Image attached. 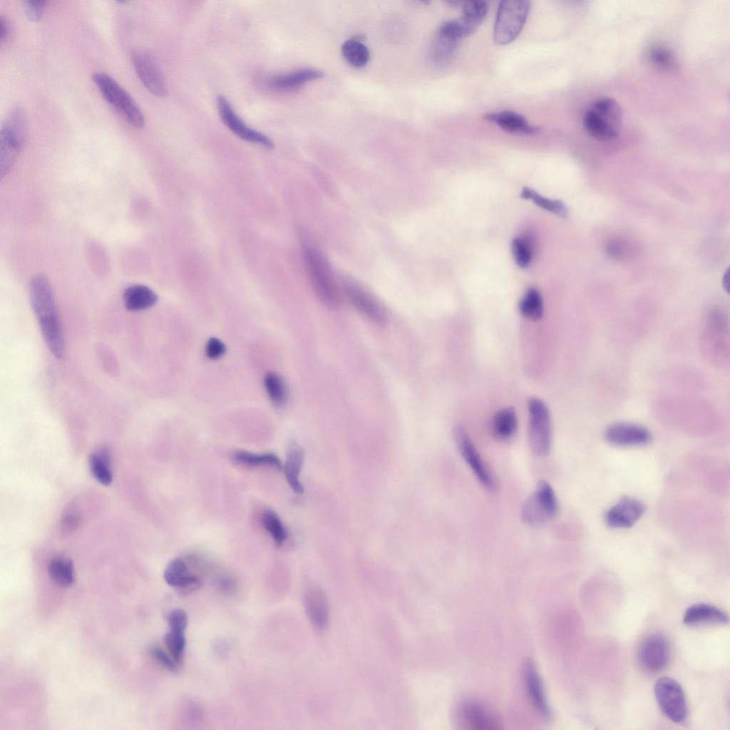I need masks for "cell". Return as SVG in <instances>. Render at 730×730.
<instances>
[{"label":"cell","mask_w":730,"mask_h":730,"mask_svg":"<svg viewBox=\"0 0 730 730\" xmlns=\"http://www.w3.org/2000/svg\"><path fill=\"white\" fill-rule=\"evenodd\" d=\"M131 59L136 73L147 90L153 95L163 98L167 86L161 69L151 52L145 48H135Z\"/></svg>","instance_id":"cell-10"},{"label":"cell","mask_w":730,"mask_h":730,"mask_svg":"<svg viewBox=\"0 0 730 730\" xmlns=\"http://www.w3.org/2000/svg\"><path fill=\"white\" fill-rule=\"evenodd\" d=\"M89 467L93 476L101 484L107 485L112 482L110 455L106 448H101L91 453Z\"/></svg>","instance_id":"cell-29"},{"label":"cell","mask_w":730,"mask_h":730,"mask_svg":"<svg viewBox=\"0 0 730 730\" xmlns=\"http://www.w3.org/2000/svg\"><path fill=\"white\" fill-rule=\"evenodd\" d=\"M605 438L614 446H637L647 444L651 440V434L640 425L619 422L610 425L606 429Z\"/></svg>","instance_id":"cell-16"},{"label":"cell","mask_w":730,"mask_h":730,"mask_svg":"<svg viewBox=\"0 0 730 730\" xmlns=\"http://www.w3.org/2000/svg\"><path fill=\"white\" fill-rule=\"evenodd\" d=\"M344 59L352 66H365L370 58L368 48L359 39L352 38L343 43L341 48Z\"/></svg>","instance_id":"cell-31"},{"label":"cell","mask_w":730,"mask_h":730,"mask_svg":"<svg viewBox=\"0 0 730 730\" xmlns=\"http://www.w3.org/2000/svg\"><path fill=\"white\" fill-rule=\"evenodd\" d=\"M512 252L516 264L521 268L528 267L533 259V248L529 240L517 237L512 242Z\"/></svg>","instance_id":"cell-38"},{"label":"cell","mask_w":730,"mask_h":730,"mask_svg":"<svg viewBox=\"0 0 730 730\" xmlns=\"http://www.w3.org/2000/svg\"><path fill=\"white\" fill-rule=\"evenodd\" d=\"M453 438L462 457L479 483L486 490L494 492L497 487L496 482L463 427L457 426L454 428Z\"/></svg>","instance_id":"cell-11"},{"label":"cell","mask_w":730,"mask_h":730,"mask_svg":"<svg viewBox=\"0 0 730 730\" xmlns=\"http://www.w3.org/2000/svg\"><path fill=\"white\" fill-rule=\"evenodd\" d=\"M462 6L463 14L457 21L468 36L473 34L483 21L488 5L483 1H470L463 2Z\"/></svg>","instance_id":"cell-28"},{"label":"cell","mask_w":730,"mask_h":730,"mask_svg":"<svg viewBox=\"0 0 730 730\" xmlns=\"http://www.w3.org/2000/svg\"><path fill=\"white\" fill-rule=\"evenodd\" d=\"M490 427L495 438L500 441L511 438L518 427V419L514 408L508 407L499 411L493 418Z\"/></svg>","instance_id":"cell-27"},{"label":"cell","mask_w":730,"mask_h":730,"mask_svg":"<svg viewBox=\"0 0 730 730\" xmlns=\"http://www.w3.org/2000/svg\"><path fill=\"white\" fill-rule=\"evenodd\" d=\"M150 654L153 659L167 670L176 672L178 669L179 664L163 648L154 647L151 649Z\"/></svg>","instance_id":"cell-40"},{"label":"cell","mask_w":730,"mask_h":730,"mask_svg":"<svg viewBox=\"0 0 730 730\" xmlns=\"http://www.w3.org/2000/svg\"><path fill=\"white\" fill-rule=\"evenodd\" d=\"M520 314L530 320L540 319L543 314V303L540 293L535 288L528 289L519 303Z\"/></svg>","instance_id":"cell-32"},{"label":"cell","mask_w":730,"mask_h":730,"mask_svg":"<svg viewBox=\"0 0 730 730\" xmlns=\"http://www.w3.org/2000/svg\"><path fill=\"white\" fill-rule=\"evenodd\" d=\"M31 303L37 318L43 340L56 358L64 353V340L55 296L49 279L37 275L30 284Z\"/></svg>","instance_id":"cell-1"},{"label":"cell","mask_w":730,"mask_h":730,"mask_svg":"<svg viewBox=\"0 0 730 730\" xmlns=\"http://www.w3.org/2000/svg\"><path fill=\"white\" fill-rule=\"evenodd\" d=\"M669 655L668 641L663 635L659 634L646 637L640 644L637 653L640 665L647 671L652 672L664 668L668 663Z\"/></svg>","instance_id":"cell-14"},{"label":"cell","mask_w":730,"mask_h":730,"mask_svg":"<svg viewBox=\"0 0 730 730\" xmlns=\"http://www.w3.org/2000/svg\"><path fill=\"white\" fill-rule=\"evenodd\" d=\"M187 624V616L182 609L173 610L168 616V625L170 628H178L185 629Z\"/></svg>","instance_id":"cell-43"},{"label":"cell","mask_w":730,"mask_h":730,"mask_svg":"<svg viewBox=\"0 0 730 730\" xmlns=\"http://www.w3.org/2000/svg\"><path fill=\"white\" fill-rule=\"evenodd\" d=\"M77 525L78 518L73 515H68L62 520V528L67 532L73 530L77 527Z\"/></svg>","instance_id":"cell-46"},{"label":"cell","mask_w":730,"mask_h":730,"mask_svg":"<svg viewBox=\"0 0 730 730\" xmlns=\"http://www.w3.org/2000/svg\"><path fill=\"white\" fill-rule=\"evenodd\" d=\"M164 579L168 585L185 594L195 590L200 584V579L191 574L180 558L171 561L164 571Z\"/></svg>","instance_id":"cell-19"},{"label":"cell","mask_w":730,"mask_h":730,"mask_svg":"<svg viewBox=\"0 0 730 730\" xmlns=\"http://www.w3.org/2000/svg\"><path fill=\"white\" fill-rule=\"evenodd\" d=\"M465 721L474 729L493 730L500 729L496 719L481 706L474 702L465 704L461 709Z\"/></svg>","instance_id":"cell-26"},{"label":"cell","mask_w":730,"mask_h":730,"mask_svg":"<svg viewBox=\"0 0 730 730\" xmlns=\"http://www.w3.org/2000/svg\"><path fill=\"white\" fill-rule=\"evenodd\" d=\"M93 81L104 99L135 128L143 127L144 115L132 96L109 75L97 72Z\"/></svg>","instance_id":"cell-5"},{"label":"cell","mask_w":730,"mask_h":730,"mask_svg":"<svg viewBox=\"0 0 730 730\" xmlns=\"http://www.w3.org/2000/svg\"><path fill=\"white\" fill-rule=\"evenodd\" d=\"M304 460L303 449L297 444H291L288 449L284 471L288 483L297 494L304 493V487L299 478Z\"/></svg>","instance_id":"cell-25"},{"label":"cell","mask_w":730,"mask_h":730,"mask_svg":"<svg viewBox=\"0 0 730 730\" xmlns=\"http://www.w3.org/2000/svg\"><path fill=\"white\" fill-rule=\"evenodd\" d=\"M304 606L313 627L318 630L324 629L329 622V603L324 590L319 585L312 584L306 587Z\"/></svg>","instance_id":"cell-15"},{"label":"cell","mask_w":730,"mask_h":730,"mask_svg":"<svg viewBox=\"0 0 730 730\" xmlns=\"http://www.w3.org/2000/svg\"><path fill=\"white\" fill-rule=\"evenodd\" d=\"M264 384L273 403L278 406L284 405L287 400V391L281 377L275 373L269 372L265 375Z\"/></svg>","instance_id":"cell-36"},{"label":"cell","mask_w":730,"mask_h":730,"mask_svg":"<svg viewBox=\"0 0 730 730\" xmlns=\"http://www.w3.org/2000/svg\"><path fill=\"white\" fill-rule=\"evenodd\" d=\"M649 57L652 63L659 68L667 70L673 66V55L665 48L654 47L652 48Z\"/></svg>","instance_id":"cell-39"},{"label":"cell","mask_w":730,"mask_h":730,"mask_svg":"<svg viewBox=\"0 0 730 730\" xmlns=\"http://www.w3.org/2000/svg\"><path fill=\"white\" fill-rule=\"evenodd\" d=\"M484 118L512 133L534 135L540 130L539 127L530 125L523 115L513 111L487 113Z\"/></svg>","instance_id":"cell-20"},{"label":"cell","mask_w":730,"mask_h":730,"mask_svg":"<svg viewBox=\"0 0 730 730\" xmlns=\"http://www.w3.org/2000/svg\"><path fill=\"white\" fill-rule=\"evenodd\" d=\"M530 9L526 0L502 1L498 8L493 36L497 44L514 41L522 31Z\"/></svg>","instance_id":"cell-6"},{"label":"cell","mask_w":730,"mask_h":730,"mask_svg":"<svg viewBox=\"0 0 730 730\" xmlns=\"http://www.w3.org/2000/svg\"><path fill=\"white\" fill-rule=\"evenodd\" d=\"M48 572L51 579L61 587H68L74 582L73 564L68 558H53L48 565Z\"/></svg>","instance_id":"cell-30"},{"label":"cell","mask_w":730,"mask_h":730,"mask_svg":"<svg viewBox=\"0 0 730 730\" xmlns=\"http://www.w3.org/2000/svg\"><path fill=\"white\" fill-rule=\"evenodd\" d=\"M262 523L276 544L281 545L284 543L287 537V532L280 518L273 510H267L262 513Z\"/></svg>","instance_id":"cell-37"},{"label":"cell","mask_w":730,"mask_h":730,"mask_svg":"<svg viewBox=\"0 0 730 730\" xmlns=\"http://www.w3.org/2000/svg\"><path fill=\"white\" fill-rule=\"evenodd\" d=\"M304 257L317 297L327 308L338 309L341 302V292L327 261L317 249L310 245L304 247Z\"/></svg>","instance_id":"cell-2"},{"label":"cell","mask_w":730,"mask_h":730,"mask_svg":"<svg viewBox=\"0 0 730 730\" xmlns=\"http://www.w3.org/2000/svg\"><path fill=\"white\" fill-rule=\"evenodd\" d=\"M324 76L321 71L313 68H301L297 71L273 76L269 85L279 91H292L302 86L306 83Z\"/></svg>","instance_id":"cell-23"},{"label":"cell","mask_w":730,"mask_h":730,"mask_svg":"<svg viewBox=\"0 0 730 730\" xmlns=\"http://www.w3.org/2000/svg\"><path fill=\"white\" fill-rule=\"evenodd\" d=\"M461 39L440 26L431 45V56L439 65L447 64L455 57Z\"/></svg>","instance_id":"cell-22"},{"label":"cell","mask_w":730,"mask_h":730,"mask_svg":"<svg viewBox=\"0 0 730 730\" xmlns=\"http://www.w3.org/2000/svg\"><path fill=\"white\" fill-rule=\"evenodd\" d=\"M606 252L610 257L619 259L622 255V247L618 242H610L606 247Z\"/></svg>","instance_id":"cell-45"},{"label":"cell","mask_w":730,"mask_h":730,"mask_svg":"<svg viewBox=\"0 0 730 730\" xmlns=\"http://www.w3.org/2000/svg\"><path fill=\"white\" fill-rule=\"evenodd\" d=\"M217 107L222 123L240 138L272 150L274 142L264 133L250 128L235 113L229 101L222 96L217 98Z\"/></svg>","instance_id":"cell-12"},{"label":"cell","mask_w":730,"mask_h":730,"mask_svg":"<svg viewBox=\"0 0 730 730\" xmlns=\"http://www.w3.org/2000/svg\"><path fill=\"white\" fill-rule=\"evenodd\" d=\"M343 291L354 309L367 319L377 324L386 321V312L381 304L369 291L358 283L346 279Z\"/></svg>","instance_id":"cell-13"},{"label":"cell","mask_w":730,"mask_h":730,"mask_svg":"<svg viewBox=\"0 0 730 730\" xmlns=\"http://www.w3.org/2000/svg\"><path fill=\"white\" fill-rule=\"evenodd\" d=\"M644 510V505L640 501L624 496L606 512L605 520L610 528H630L641 518Z\"/></svg>","instance_id":"cell-17"},{"label":"cell","mask_w":730,"mask_h":730,"mask_svg":"<svg viewBox=\"0 0 730 730\" xmlns=\"http://www.w3.org/2000/svg\"><path fill=\"white\" fill-rule=\"evenodd\" d=\"M123 299L128 310L136 312L154 306L158 301V296L153 289L145 285L134 284L125 289Z\"/></svg>","instance_id":"cell-24"},{"label":"cell","mask_w":730,"mask_h":730,"mask_svg":"<svg viewBox=\"0 0 730 730\" xmlns=\"http://www.w3.org/2000/svg\"><path fill=\"white\" fill-rule=\"evenodd\" d=\"M226 348L223 342L216 337L210 338L206 344L205 352L207 357L216 359L225 353Z\"/></svg>","instance_id":"cell-42"},{"label":"cell","mask_w":730,"mask_h":730,"mask_svg":"<svg viewBox=\"0 0 730 730\" xmlns=\"http://www.w3.org/2000/svg\"><path fill=\"white\" fill-rule=\"evenodd\" d=\"M728 621V615L723 610L704 603L690 606L683 617L684 623L691 626L701 624H725Z\"/></svg>","instance_id":"cell-21"},{"label":"cell","mask_w":730,"mask_h":730,"mask_svg":"<svg viewBox=\"0 0 730 730\" xmlns=\"http://www.w3.org/2000/svg\"><path fill=\"white\" fill-rule=\"evenodd\" d=\"M11 33V27L9 21L3 16L0 17V41L5 43L8 41Z\"/></svg>","instance_id":"cell-44"},{"label":"cell","mask_w":730,"mask_h":730,"mask_svg":"<svg viewBox=\"0 0 730 730\" xmlns=\"http://www.w3.org/2000/svg\"><path fill=\"white\" fill-rule=\"evenodd\" d=\"M654 694L657 704L664 714L676 723H682L687 717L688 709L682 687L674 679L663 677L655 683Z\"/></svg>","instance_id":"cell-9"},{"label":"cell","mask_w":730,"mask_h":730,"mask_svg":"<svg viewBox=\"0 0 730 730\" xmlns=\"http://www.w3.org/2000/svg\"><path fill=\"white\" fill-rule=\"evenodd\" d=\"M528 440L533 453L538 456L547 455L551 447L552 430L549 410L538 398L528 401Z\"/></svg>","instance_id":"cell-8"},{"label":"cell","mask_w":730,"mask_h":730,"mask_svg":"<svg viewBox=\"0 0 730 730\" xmlns=\"http://www.w3.org/2000/svg\"><path fill=\"white\" fill-rule=\"evenodd\" d=\"M723 286H724V288L726 289V291L729 292V270H727L726 272V273L724 274V277H723Z\"/></svg>","instance_id":"cell-47"},{"label":"cell","mask_w":730,"mask_h":730,"mask_svg":"<svg viewBox=\"0 0 730 730\" xmlns=\"http://www.w3.org/2000/svg\"><path fill=\"white\" fill-rule=\"evenodd\" d=\"M234 459L237 462L248 466H269L279 470L283 468L278 456L272 453L256 454L247 451H238L234 454Z\"/></svg>","instance_id":"cell-34"},{"label":"cell","mask_w":730,"mask_h":730,"mask_svg":"<svg viewBox=\"0 0 730 730\" xmlns=\"http://www.w3.org/2000/svg\"><path fill=\"white\" fill-rule=\"evenodd\" d=\"M622 113L615 100L602 97L595 100L583 115V125L590 135L606 141L619 134Z\"/></svg>","instance_id":"cell-4"},{"label":"cell","mask_w":730,"mask_h":730,"mask_svg":"<svg viewBox=\"0 0 730 730\" xmlns=\"http://www.w3.org/2000/svg\"><path fill=\"white\" fill-rule=\"evenodd\" d=\"M523 677L533 705L543 716L549 718L550 710L544 693L543 683L537 668L532 661H528L525 663Z\"/></svg>","instance_id":"cell-18"},{"label":"cell","mask_w":730,"mask_h":730,"mask_svg":"<svg viewBox=\"0 0 730 730\" xmlns=\"http://www.w3.org/2000/svg\"><path fill=\"white\" fill-rule=\"evenodd\" d=\"M521 197L531 200L538 207L561 217H565L567 215V207L562 201L542 196L528 187L523 188Z\"/></svg>","instance_id":"cell-33"},{"label":"cell","mask_w":730,"mask_h":730,"mask_svg":"<svg viewBox=\"0 0 730 730\" xmlns=\"http://www.w3.org/2000/svg\"><path fill=\"white\" fill-rule=\"evenodd\" d=\"M557 511L558 503L552 486L541 480L523 504L521 517L526 524L539 526L553 519Z\"/></svg>","instance_id":"cell-7"},{"label":"cell","mask_w":730,"mask_h":730,"mask_svg":"<svg viewBox=\"0 0 730 730\" xmlns=\"http://www.w3.org/2000/svg\"><path fill=\"white\" fill-rule=\"evenodd\" d=\"M46 1L43 0H28L24 2V12L26 17L34 21H38L42 16Z\"/></svg>","instance_id":"cell-41"},{"label":"cell","mask_w":730,"mask_h":730,"mask_svg":"<svg viewBox=\"0 0 730 730\" xmlns=\"http://www.w3.org/2000/svg\"><path fill=\"white\" fill-rule=\"evenodd\" d=\"M164 642L173 659L180 664L183 659L185 647V629L170 628L164 637Z\"/></svg>","instance_id":"cell-35"},{"label":"cell","mask_w":730,"mask_h":730,"mask_svg":"<svg viewBox=\"0 0 730 730\" xmlns=\"http://www.w3.org/2000/svg\"><path fill=\"white\" fill-rule=\"evenodd\" d=\"M26 113L20 107L12 108L4 120L0 133L1 176L6 175L24 149L27 139Z\"/></svg>","instance_id":"cell-3"}]
</instances>
